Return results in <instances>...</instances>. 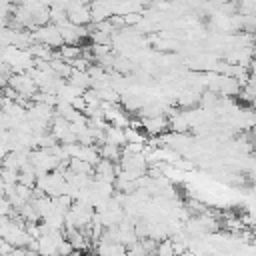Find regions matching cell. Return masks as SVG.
<instances>
[{
  "label": "cell",
  "mask_w": 256,
  "mask_h": 256,
  "mask_svg": "<svg viewBox=\"0 0 256 256\" xmlns=\"http://www.w3.org/2000/svg\"><path fill=\"white\" fill-rule=\"evenodd\" d=\"M8 86H10L20 98H26V100H30V102H32L34 94L38 92L34 80H32L26 72H24V74H12L10 80H8Z\"/></svg>",
  "instance_id": "cell-1"
},
{
  "label": "cell",
  "mask_w": 256,
  "mask_h": 256,
  "mask_svg": "<svg viewBox=\"0 0 256 256\" xmlns=\"http://www.w3.org/2000/svg\"><path fill=\"white\" fill-rule=\"evenodd\" d=\"M32 38L48 48H60L64 42H62V36L58 32V28L54 24H46V26H40L36 28V32H32Z\"/></svg>",
  "instance_id": "cell-2"
},
{
  "label": "cell",
  "mask_w": 256,
  "mask_h": 256,
  "mask_svg": "<svg viewBox=\"0 0 256 256\" xmlns=\"http://www.w3.org/2000/svg\"><path fill=\"white\" fill-rule=\"evenodd\" d=\"M142 128L148 136H160L168 130V118L166 116H156V118H144L142 120Z\"/></svg>",
  "instance_id": "cell-3"
},
{
  "label": "cell",
  "mask_w": 256,
  "mask_h": 256,
  "mask_svg": "<svg viewBox=\"0 0 256 256\" xmlns=\"http://www.w3.org/2000/svg\"><path fill=\"white\" fill-rule=\"evenodd\" d=\"M104 144H114V146L124 148V146H126L124 130H122V128H116V126H108V128L104 130Z\"/></svg>",
  "instance_id": "cell-4"
},
{
  "label": "cell",
  "mask_w": 256,
  "mask_h": 256,
  "mask_svg": "<svg viewBox=\"0 0 256 256\" xmlns=\"http://www.w3.org/2000/svg\"><path fill=\"white\" fill-rule=\"evenodd\" d=\"M98 152H100L102 160H108V162H114V164H118L120 158H122V148L114 146V144H100Z\"/></svg>",
  "instance_id": "cell-5"
},
{
  "label": "cell",
  "mask_w": 256,
  "mask_h": 256,
  "mask_svg": "<svg viewBox=\"0 0 256 256\" xmlns=\"http://www.w3.org/2000/svg\"><path fill=\"white\" fill-rule=\"evenodd\" d=\"M70 86H74V88H78L80 92H84V90H88L90 88V76H88V72H80V70H72V74L68 76V80H66Z\"/></svg>",
  "instance_id": "cell-6"
},
{
  "label": "cell",
  "mask_w": 256,
  "mask_h": 256,
  "mask_svg": "<svg viewBox=\"0 0 256 256\" xmlns=\"http://www.w3.org/2000/svg\"><path fill=\"white\" fill-rule=\"evenodd\" d=\"M78 160H84L86 164H90V166L94 168V166L102 160V158H100V152H98V146H82Z\"/></svg>",
  "instance_id": "cell-7"
},
{
  "label": "cell",
  "mask_w": 256,
  "mask_h": 256,
  "mask_svg": "<svg viewBox=\"0 0 256 256\" xmlns=\"http://www.w3.org/2000/svg\"><path fill=\"white\" fill-rule=\"evenodd\" d=\"M68 170L72 174H80V176H92L94 174V168L90 164H86L84 160H78V158H72L68 162Z\"/></svg>",
  "instance_id": "cell-8"
},
{
  "label": "cell",
  "mask_w": 256,
  "mask_h": 256,
  "mask_svg": "<svg viewBox=\"0 0 256 256\" xmlns=\"http://www.w3.org/2000/svg\"><path fill=\"white\" fill-rule=\"evenodd\" d=\"M152 256H176L174 254V246H172V240L170 238H164L156 244V250Z\"/></svg>",
  "instance_id": "cell-9"
},
{
  "label": "cell",
  "mask_w": 256,
  "mask_h": 256,
  "mask_svg": "<svg viewBox=\"0 0 256 256\" xmlns=\"http://www.w3.org/2000/svg\"><path fill=\"white\" fill-rule=\"evenodd\" d=\"M0 178H2L4 186H14V184H18V170L0 168Z\"/></svg>",
  "instance_id": "cell-10"
},
{
  "label": "cell",
  "mask_w": 256,
  "mask_h": 256,
  "mask_svg": "<svg viewBox=\"0 0 256 256\" xmlns=\"http://www.w3.org/2000/svg\"><path fill=\"white\" fill-rule=\"evenodd\" d=\"M126 256H148V254H146V250H144L142 242L138 240V242H134V244L126 246Z\"/></svg>",
  "instance_id": "cell-11"
},
{
  "label": "cell",
  "mask_w": 256,
  "mask_h": 256,
  "mask_svg": "<svg viewBox=\"0 0 256 256\" xmlns=\"http://www.w3.org/2000/svg\"><path fill=\"white\" fill-rule=\"evenodd\" d=\"M72 252H74V248H72V246H70V242L64 238V240L58 244V256H70Z\"/></svg>",
  "instance_id": "cell-12"
},
{
  "label": "cell",
  "mask_w": 256,
  "mask_h": 256,
  "mask_svg": "<svg viewBox=\"0 0 256 256\" xmlns=\"http://www.w3.org/2000/svg\"><path fill=\"white\" fill-rule=\"evenodd\" d=\"M6 130H10V124H8V118H6V114L0 110V132H6Z\"/></svg>",
  "instance_id": "cell-13"
},
{
  "label": "cell",
  "mask_w": 256,
  "mask_h": 256,
  "mask_svg": "<svg viewBox=\"0 0 256 256\" xmlns=\"http://www.w3.org/2000/svg\"><path fill=\"white\" fill-rule=\"evenodd\" d=\"M8 152H10L8 148H4V146H0V164L4 162V158H6V154H8Z\"/></svg>",
  "instance_id": "cell-14"
},
{
  "label": "cell",
  "mask_w": 256,
  "mask_h": 256,
  "mask_svg": "<svg viewBox=\"0 0 256 256\" xmlns=\"http://www.w3.org/2000/svg\"><path fill=\"white\" fill-rule=\"evenodd\" d=\"M180 256H196V252H190V250H186L184 254H180Z\"/></svg>",
  "instance_id": "cell-15"
},
{
  "label": "cell",
  "mask_w": 256,
  "mask_h": 256,
  "mask_svg": "<svg viewBox=\"0 0 256 256\" xmlns=\"http://www.w3.org/2000/svg\"><path fill=\"white\" fill-rule=\"evenodd\" d=\"M80 256H96V252H84V254H80Z\"/></svg>",
  "instance_id": "cell-16"
}]
</instances>
